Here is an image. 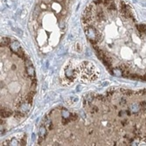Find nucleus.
I'll return each mask as SVG.
<instances>
[{
	"mask_svg": "<svg viewBox=\"0 0 146 146\" xmlns=\"http://www.w3.org/2000/svg\"><path fill=\"white\" fill-rule=\"evenodd\" d=\"M85 33L88 39L94 45L96 42H98L100 39H102V35L100 34V32L91 26H85Z\"/></svg>",
	"mask_w": 146,
	"mask_h": 146,
	"instance_id": "f257e3e1",
	"label": "nucleus"
},
{
	"mask_svg": "<svg viewBox=\"0 0 146 146\" xmlns=\"http://www.w3.org/2000/svg\"><path fill=\"white\" fill-rule=\"evenodd\" d=\"M112 73L115 76H117V77H121V76L123 75V73H122V70L121 69V67H115L112 68Z\"/></svg>",
	"mask_w": 146,
	"mask_h": 146,
	"instance_id": "f03ea898",
	"label": "nucleus"
},
{
	"mask_svg": "<svg viewBox=\"0 0 146 146\" xmlns=\"http://www.w3.org/2000/svg\"><path fill=\"white\" fill-rule=\"evenodd\" d=\"M10 47H11V50L15 53H17L19 49H21L20 45H19V43L18 42V41H13V42H11V45H10Z\"/></svg>",
	"mask_w": 146,
	"mask_h": 146,
	"instance_id": "7ed1b4c3",
	"label": "nucleus"
},
{
	"mask_svg": "<svg viewBox=\"0 0 146 146\" xmlns=\"http://www.w3.org/2000/svg\"><path fill=\"white\" fill-rule=\"evenodd\" d=\"M65 74H66V77H67V79H69V80H72L73 78L74 77V75H75V74H74V71L73 70L72 68H70V67H67V68L66 69V71H65Z\"/></svg>",
	"mask_w": 146,
	"mask_h": 146,
	"instance_id": "20e7f679",
	"label": "nucleus"
},
{
	"mask_svg": "<svg viewBox=\"0 0 146 146\" xmlns=\"http://www.w3.org/2000/svg\"><path fill=\"white\" fill-rule=\"evenodd\" d=\"M26 73L30 77H34L35 76V70H34L32 66H28L26 67Z\"/></svg>",
	"mask_w": 146,
	"mask_h": 146,
	"instance_id": "39448f33",
	"label": "nucleus"
},
{
	"mask_svg": "<svg viewBox=\"0 0 146 146\" xmlns=\"http://www.w3.org/2000/svg\"><path fill=\"white\" fill-rule=\"evenodd\" d=\"M46 134H47L46 128L45 127V126H41V127L39 128V137H40V138H45Z\"/></svg>",
	"mask_w": 146,
	"mask_h": 146,
	"instance_id": "423d86ee",
	"label": "nucleus"
},
{
	"mask_svg": "<svg viewBox=\"0 0 146 146\" xmlns=\"http://www.w3.org/2000/svg\"><path fill=\"white\" fill-rule=\"evenodd\" d=\"M19 109H20V111H22V112H27V111L30 109L29 102H23V103L21 104Z\"/></svg>",
	"mask_w": 146,
	"mask_h": 146,
	"instance_id": "0eeeda50",
	"label": "nucleus"
},
{
	"mask_svg": "<svg viewBox=\"0 0 146 146\" xmlns=\"http://www.w3.org/2000/svg\"><path fill=\"white\" fill-rule=\"evenodd\" d=\"M106 6H107L108 10H109V11H117V4L115 3V1H112L109 4H106Z\"/></svg>",
	"mask_w": 146,
	"mask_h": 146,
	"instance_id": "6e6552de",
	"label": "nucleus"
},
{
	"mask_svg": "<svg viewBox=\"0 0 146 146\" xmlns=\"http://www.w3.org/2000/svg\"><path fill=\"white\" fill-rule=\"evenodd\" d=\"M12 115V112L11 110H7V109H3L1 110V117L5 118V117H9L10 116Z\"/></svg>",
	"mask_w": 146,
	"mask_h": 146,
	"instance_id": "1a4fd4ad",
	"label": "nucleus"
},
{
	"mask_svg": "<svg viewBox=\"0 0 146 146\" xmlns=\"http://www.w3.org/2000/svg\"><path fill=\"white\" fill-rule=\"evenodd\" d=\"M61 116H62L63 118L68 119L71 117V113L68 110H67V109H62L61 110Z\"/></svg>",
	"mask_w": 146,
	"mask_h": 146,
	"instance_id": "9d476101",
	"label": "nucleus"
},
{
	"mask_svg": "<svg viewBox=\"0 0 146 146\" xmlns=\"http://www.w3.org/2000/svg\"><path fill=\"white\" fill-rule=\"evenodd\" d=\"M1 46H8L9 44H11V40H10L9 38H2L1 39Z\"/></svg>",
	"mask_w": 146,
	"mask_h": 146,
	"instance_id": "9b49d317",
	"label": "nucleus"
},
{
	"mask_svg": "<svg viewBox=\"0 0 146 146\" xmlns=\"http://www.w3.org/2000/svg\"><path fill=\"white\" fill-rule=\"evenodd\" d=\"M93 99H94V95L93 94H88L85 97L86 102H91L93 101Z\"/></svg>",
	"mask_w": 146,
	"mask_h": 146,
	"instance_id": "f8f14e48",
	"label": "nucleus"
},
{
	"mask_svg": "<svg viewBox=\"0 0 146 146\" xmlns=\"http://www.w3.org/2000/svg\"><path fill=\"white\" fill-rule=\"evenodd\" d=\"M104 19V14L102 11H98V13H97V19L98 20H103Z\"/></svg>",
	"mask_w": 146,
	"mask_h": 146,
	"instance_id": "ddd939ff",
	"label": "nucleus"
},
{
	"mask_svg": "<svg viewBox=\"0 0 146 146\" xmlns=\"http://www.w3.org/2000/svg\"><path fill=\"white\" fill-rule=\"evenodd\" d=\"M18 144H19V142H18L15 138H13L12 140L11 141V145H17Z\"/></svg>",
	"mask_w": 146,
	"mask_h": 146,
	"instance_id": "4468645a",
	"label": "nucleus"
},
{
	"mask_svg": "<svg viewBox=\"0 0 146 146\" xmlns=\"http://www.w3.org/2000/svg\"><path fill=\"white\" fill-rule=\"evenodd\" d=\"M102 3H104V0H94V4H101Z\"/></svg>",
	"mask_w": 146,
	"mask_h": 146,
	"instance_id": "2eb2a0df",
	"label": "nucleus"
},
{
	"mask_svg": "<svg viewBox=\"0 0 146 146\" xmlns=\"http://www.w3.org/2000/svg\"><path fill=\"white\" fill-rule=\"evenodd\" d=\"M26 67H28V66H32V64H31V59H26Z\"/></svg>",
	"mask_w": 146,
	"mask_h": 146,
	"instance_id": "dca6fc26",
	"label": "nucleus"
},
{
	"mask_svg": "<svg viewBox=\"0 0 146 146\" xmlns=\"http://www.w3.org/2000/svg\"><path fill=\"white\" fill-rule=\"evenodd\" d=\"M112 1H114V0H104V4H109L110 2H112Z\"/></svg>",
	"mask_w": 146,
	"mask_h": 146,
	"instance_id": "f3484780",
	"label": "nucleus"
},
{
	"mask_svg": "<svg viewBox=\"0 0 146 146\" xmlns=\"http://www.w3.org/2000/svg\"><path fill=\"white\" fill-rule=\"evenodd\" d=\"M44 1H45L46 3H49V2L51 1V0H44Z\"/></svg>",
	"mask_w": 146,
	"mask_h": 146,
	"instance_id": "a211bd4d",
	"label": "nucleus"
}]
</instances>
